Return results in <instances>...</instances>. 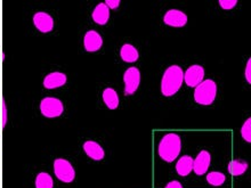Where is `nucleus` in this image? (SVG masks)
<instances>
[{
    "label": "nucleus",
    "instance_id": "nucleus-1",
    "mask_svg": "<svg viewBox=\"0 0 251 188\" xmlns=\"http://www.w3.org/2000/svg\"><path fill=\"white\" fill-rule=\"evenodd\" d=\"M184 81L183 70L178 65H172L163 73L161 80V93L163 96L170 97L178 92Z\"/></svg>",
    "mask_w": 251,
    "mask_h": 188
},
{
    "label": "nucleus",
    "instance_id": "nucleus-2",
    "mask_svg": "<svg viewBox=\"0 0 251 188\" xmlns=\"http://www.w3.org/2000/svg\"><path fill=\"white\" fill-rule=\"evenodd\" d=\"M180 148H182V141L179 136L177 134H167L159 142L158 153L163 161L170 163L178 158Z\"/></svg>",
    "mask_w": 251,
    "mask_h": 188
},
{
    "label": "nucleus",
    "instance_id": "nucleus-3",
    "mask_svg": "<svg viewBox=\"0 0 251 188\" xmlns=\"http://www.w3.org/2000/svg\"><path fill=\"white\" fill-rule=\"evenodd\" d=\"M217 95V85L212 80H203L200 85L195 87L194 100L200 105L208 106L214 103Z\"/></svg>",
    "mask_w": 251,
    "mask_h": 188
},
{
    "label": "nucleus",
    "instance_id": "nucleus-4",
    "mask_svg": "<svg viewBox=\"0 0 251 188\" xmlns=\"http://www.w3.org/2000/svg\"><path fill=\"white\" fill-rule=\"evenodd\" d=\"M54 173L63 183H72L75 178V171L71 163L65 159H57L54 161Z\"/></svg>",
    "mask_w": 251,
    "mask_h": 188
},
{
    "label": "nucleus",
    "instance_id": "nucleus-5",
    "mask_svg": "<svg viewBox=\"0 0 251 188\" xmlns=\"http://www.w3.org/2000/svg\"><path fill=\"white\" fill-rule=\"evenodd\" d=\"M41 114L46 118H57L62 116L64 106L58 98L55 97H46L40 103Z\"/></svg>",
    "mask_w": 251,
    "mask_h": 188
},
{
    "label": "nucleus",
    "instance_id": "nucleus-6",
    "mask_svg": "<svg viewBox=\"0 0 251 188\" xmlns=\"http://www.w3.org/2000/svg\"><path fill=\"white\" fill-rule=\"evenodd\" d=\"M125 95H132L141 83V72L137 68H129L124 74Z\"/></svg>",
    "mask_w": 251,
    "mask_h": 188
},
{
    "label": "nucleus",
    "instance_id": "nucleus-7",
    "mask_svg": "<svg viewBox=\"0 0 251 188\" xmlns=\"http://www.w3.org/2000/svg\"><path fill=\"white\" fill-rule=\"evenodd\" d=\"M204 78V69L201 65H192L184 73V81L191 88L200 85Z\"/></svg>",
    "mask_w": 251,
    "mask_h": 188
},
{
    "label": "nucleus",
    "instance_id": "nucleus-8",
    "mask_svg": "<svg viewBox=\"0 0 251 188\" xmlns=\"http://www.w3.org/2000/svg\"><path fill=\"white\" fill-rule=\"evenodd\" d=\"M163 22L174 27H183L187 23V15L178 9H170L163 16Z\"/></svg>",
    "mask_w": 251,
    "mask_h": 188
},
{
    "label": "nucleus",
    "instance_id": "nucleus-9",
    "mask_svg": "<svg viewBox=\"0 0 251 188\" xmlns=\"http://www.w3.org/2000/svg\"><path fill=\"white\" fill-rule=\"evenodd\" d=\"M33 24L40 32L48 33L53 30L54 27V20L50 14L39 12L33 15Z\"/></svg>",
    "mask_w": 251,
    "mask_h": 188
},
{
    "label": "nucleus",
    "instance_id": "nucleus-10",
    "mask_svg": "<svg viewBox=\"0 0 251 188\" xmlns=\"http://www.w3.org/2000/svg\"><path fill=\"white\" fill-rule=\"evenodd\" d=\"M211 163V155L207 151H201L195 160H193V171L195 175L202 176L208 171Z\"/></svg>",
    "mask_w": 251,
    "mask_h": 188
},
{
    "label": "nucleus",
    "instance_id": "nucleus-11",
    "mask_svg": "<svg viewBox=\"0 0 251 188\" xmlns=\"http://www.w3.org/2000/svg\"><path fill=\"white\" fill-rule=\"evenodd\" d=\"M83 46L88 53H95L103 46V39L97 31L90 30L83 38Z\"/></svg>",
    "mask_w": 251,
    "mask_h": 188
},
{
    "label": "nucleus",
    "instance_id": "nucleus-12",
    "mask_svg": "<svg viewBox=\"0 0 251 188\" xmlns=\"http://www.w3.org/2000/svg\"><path fill=\"white\" fill-rule=\"evenodd\" d=\"M82 148L86 154L88 155L90 159L94 160V161H100V160H103L104 156H105V152H104L102 146H100L99 142L94 141H87L86 142H83Z\"/></svg>",
    "mask_w": 251,
    "mask_h": 188
},
{
    "label": "nucleus",
    "instance_id": "nucleus-13",
    "mask_svg": "<svg viewBox=\"0 0 251 188\" xmlns=\"http://www.w3.org/2000/svg\"><path fill=\"white\" fill-rule=\"evenodd\" d=\"M66 75L62 72H53L45 76L44 87L47 89H56L66 83Z\"/></svg>",
    "mask_w": 251,
    "mask_h": 188
},
{
    "label": "nucleus",
    "instance_id": "nucleus-14",
    "mask_svg": "<svg viewBox=\"0 0 251 188\" xmlns=\"http://www.w3.org/2000/svg\"><path fill=\"white\" fill-rule=\"evenodd\" d=\"M94 22L100 24V25H105L110 19V9L104 2L99 3L94 9L92 14Z\"/></svg>",
    "mask_w": 251,
    "mask_h": 188
},
{
    "label": "nucleus",
    "instance_id": "nucleus-15",
    "mask_svg": "<svg viewBox=\"0 0 251 188\" xmlns=\"http://www.w3.org/2000/svg\"><path fill=\"white\" fill-rule=\"evenodd\" d=\"M176 171L179 176L186 177L193 171V159L190 155H184L176 163Z\"/></svg>",
    "mask_w": 251,
    "mask_h": 188
},
{
    "label": "nucleus",
    "instance_id": "nucleus-16",
    "mask_svg": "<svg viewBox=\"0 0 251 188\" xmlns=\"http://www.w3.org/2000/svg\"><path fill=\"white\" fill-rule=\"evenodd\" d=\"M103 100L107 109L116 110L119 106V96L113 88H105L103 92Z\"/></svg>",
    "mask_w": 251,
    "mask_h": 188
},
{
    "label": "nucleus",
    "instance_id": "nucleus-17",
    "mask_svg": "<svg viewBox=\"0 0 251 188\" xmlns=\"http://www.w3.org/2000/svg\"><path fill=\"white\" fill-rule=\"evenodd\" d=\"M120 56L123 58V61L126 63H134L138 60L139 54H138V50L136 49L132 45L126 44L121 47Z\"/></svg>",
    "mask_w": 251,
    "mask_h": 188
},
{
    "label": "nucleus",
    "instance_id": "nucleus-18",
    "mask_svg": "<svg viewBox=\"0 0 251 188\" xmlns=\"http://www.w3.org/2000/svg\"><path fill=\"white\" fill-rule=\"evenodd\" d=\"M248 163L243 160H233V161L229 162L228 164V172L231 173L232 176L238 177L242 176L247 170H248Z\"/></svg>",
    "mask_w": 251,
    "mask_h": 188
},
{
    "label": "nucleus",
    "instance_id": "nucleus-19",
    "mask_svg": "<svg viewBox=\"0 0 251 188\" xmlns=\"http://www.w3.org/2000/svg\"><path fill=\"white\" fill-rule=\"evenodd\" d=\"M34 185H36V188H53L54 182L50 173L40 172L39 175L36 177Z\"/></svg>",
    "mask_w": 251,
    "mask_h": 188
},
{
    "label": "nucleus",
    "instance_id": "nucleus-20",
    "mask_svg": "<svg viewBox=\"0 0 251 188\" xmlns=\"http://www.w3.org/2000/svg\"><path fill=\"white\" fill-rule=\"evenodd\" d=\"M207 182L210 184L211 186H222L223 184L226 182V176L222 172L212 171L207 175Z\"/></svg>",
    "mask_w": 251,
    "mask_h": 188
},
{
    "label": "nucleus",
    "instance_id": "nucleus-21",
    "mask_svg": "<svg viewBox=\"0 0 251 188\" xmlns=\"http://www.w3.org/2000/svg\"><path fill=\"white\" fill-rule=\"evenodd\" d=\"M241 136L247 142H251V119L250 118L242 125Z\"/></svg>",
    "mask_w": 251,
    "mask_h": 188
},
{
    "label": "nucleus",
    "instance_id": "nucleus-22",
    "mask_svg": "<svg viewBox=\"0 0 251 188\" xmlns=\"http://www.w3.org/2000/svg\"><path fill=\"white\" fill-rule=\"evenodd\" d=\"M219 6L222 7L223 9H232L236 6L238 1L236 0H219Z\"/></svg>",
    "mask_w": 251,
    "mask_h": 188
},
{
    "label": "nucleus",
    "instance_id": "nucleus-23",
    "mask_svg": "<svg viewBox=\"0 0 251 188\" xmlns=\"http://www.w3.org/2000/svg\"><path fill=\"white\" fill-rule=\"evenodd\" d=\"M1 114H2L1 125H2V127H6L7 119H8V114H7V106H6L5 100H2V102H1Z\"/></svg>",
    "mask_w": 251,
    "mask_h": 188
},
{
    "label": "nucleus",
    "instance_id": "nucleus-24",
    "mask_svg": "<svg viewBox=\"0 0 251 188\" xmlns=\"http://www.w3.org/2000/svg\"><path fill=\"white\" fill-rule=\"evenodd\" d=\"M104 3L109 7V9H117L120 6V0H106Z\"/></svg>",
    "mask_w": 251,
    "mask_h": 188
},
{
    "label": "nucleus",
    "instance_id": "nucleus-25",
    "mask_svg": "<svg viewBox=\"0 0 251 188\" xmlns=\"http://www.w3.org/2000/svg\"><path fill=\"white\" fill-rule=\"evenodd\" d=\"M245 76L246 80L248 83H251V60L248 61L246 66V71H245Z\"/></svg>",
    "mask_w": 251,
    "mask_h": 188
},
{
    "label": "nucleus",
    "instance_id": "nucleus-26",
    "mask_svg": "<svg viewBox=\"0 0 251 188\" xmlns=\"http://www.w3.org/2000/svg\"><path fill=\"white\" fill-rule=\"evenodd\" d=\"M166 188H183V185L179 182H177V180H173V182L168 183Z\"/></svg>",
    "mask_w": 251,
    "mask_h": 188
}]
</instances>
